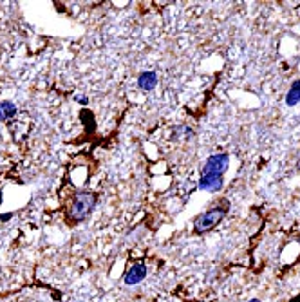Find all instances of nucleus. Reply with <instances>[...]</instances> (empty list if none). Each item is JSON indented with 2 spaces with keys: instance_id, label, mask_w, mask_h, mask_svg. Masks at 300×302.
Returning a JSON list of instances; mask_svg holds the SVG:
<instances>
[{
  "instance_id": "obj_9",
  "label": "nucleus",
  "mask_w": 300,
  "mask_h": 302,
  "mask_svg": "<svg viewBox=\"0 0 300 302\" xmlns=\"http://www.w3.org/2000/svg\"><path fill=\"white\" fill-rule=\"evenodd\" d=\"M11 217H13V213H11V212L2 213V215H0V223H6V221H9Z\"/></svg>"
},
{
  "instance_id": "obj_12",
  "label": "nucleus",
  "mask_w": 300,
  "mask_h": 302,
  "mask_svg": "<svg viewBox=\"0 0 300 302\" xmlns=\"http://www.w3.org/2000/svg\"><path fill=\"white\" fill-rule=\"evenodd\" d=\"M248 302H261L259 299H251V301H248Z\"/></svg>"
},
{
  "instance_id": "obj_13",
  "label": "nucleus",
  "mask_w": 300,
  "mask_h": 302,
  "mask_svg": "<svg viewBox=\"0 0 300 302\" xmlns=\"http://www.w3.org/2000/svg\"><path fill=\"white\" fill-rule=\"evenodd\" d=\"M297 170H299V172H300V161H299V163H297Z\"/></svg>"
},
{
  "instance_id": "obj_4",
  "label": "nucleus",
  "mask_w": 300,
  "mask_h": 302,
  "mask_svg": "<svg viewBox=\"0 0 300 302\" xmlns=\"http://www.w3.org/2000/svg\"><path fill=\"white\" fill-rule=\"evenodd\" d=\"M145 277H147V266L143 263H134L125 273V284H128V286L140 284Z\"/></svg>"
},
{
  "instance_id": "obj_8",
  "label": "nucleus",
  "mask_w": 300,
  "mask_h": 302,
  "mask_svg": "<svg viewBox=\"0 0 300 302\" xmlns=\"http://www.w3.org/2000/svg\"><path fill=\"white\" fill-rule=\"evenodd\" d=\"M299 102H300V80H297V82H293L291 89H289V92H287L286 103L291 107V105H297Z\"/></svg>"
},
{
  "instance_id": "obj_7",
  "label": "nucleus",
  "mask_w": 300,
  "mask_h": 302,
  "mask_svg": "<svg viewBox=\"0 0 300 302\" xmlns=\"http://www.w3.org/2000/svg\"><path fill=\"white\" fill-rule=\"evenodd\" d=\"M17 114V107L11 102H0V122H7Z\"/></svg>"
},
{
  "instance_id": "obj_2",
  "label": "nucleus",
  "mask_w": 300,
  "mask_h": 302,
  "mask_svg": "<svg viewBox=\"0 0 300 302\" xmlns=\"http://www.w3.org/2000/svg\"><path fill=\"white\" fill-rule=\"evenodd\" d=\"M224 215H226V208L213 206L210 210H206L205 213H201L199 217H195V221H194V230H195V233H205V231L215 228L224 219Z\"/></svg>"
},
{
  "instance_id": "obj_6",
  "label": "nucleus",
  "mask_w": 300,
  "mask_h": 302,
  "mask_svg": "<svg viewBox=\"0 0 300 302\" xmlns=\"http://www.w3.org/2000/svg\"><path fill=\"white\" fill-rule=\"evenodd\" d=\"M156 85H158V76H156V72H152V71L143 72V74H140V78H138V87H140L141 90H152Z\"/></svg>"
},
{
  "instance_id": "obj_3",
  "label": "nucleus",
  "mask_w": 300,
  "mask_h": 302,
  "mask_svg": "<svg viewBox=\"0 0 300 302\" xmlns=\"http://www.w3.org/2000/svg\"><path fill=\"white\" fill-rule=\"evenodd\" d=\"M228 163H230L228 154L210 156L203 167V176H223L228 170Z\"/></svg>"
},
{
  "instance_id": "obj_14",
  "label": "nucleus",
  "mask_w": 300,
  "mask_h": 302,
  "mask_svg": "<svg viewBox=\"0 0 300 302\" xmlns=\"http://www.w3.org/2000/svg\"><path fill=\"white\" fill-rule=\"evenodd\" d=\"M0 203H2V192H0Z\"/></svg>"
},
{
  "instance_id": "obj_11",
  "label": "nucleus",
  "mask_w": 300,
  "mask_h": 302,
  "mask_svg": "<svg viewBox=\"0 0 300 302\" xmlns=\"http://www.w3.org/2000/svg\"><path fill=\"white\" fill-rule=\"evenodd\" d=\"M291 302H300V295H299V297H295V299H293V301H291Z\"/></svg>"
},
{
  "instance_id": "obj_1",
  "label": "nucleus",
  "mask_w": 300,
  "mask_h": 302,
  "mask_svg": "<svg viewBox=\"0 0 300 302\" xmlns=\"http://www.w3.org/2000/svg\"><path fill=\"white\" fill-rule=\"evenodd\" d=\"M96 205V194L89 192V190H82L74 195V199L69 206V217L72 221H83L92 210Z\"/></svg>"
},
{
  "instance_id": "obj_5",
  "label": "nucleus",
  "mask_w": 300,
  "mask_h": 302,
  "mask_svg": "<svg viewBox=\"0 0 300 302\" xmlns=\"http://www.w3.org/2000/svg\"><path fill=\"white\" fill-rule=\"evenodd\" d=\"M223 185V176H201V179H199V188L205 192H219Z\"/></svg>"
},
{
  "instance_id": "obj_10",
  "label": "nucleus",
  "mask_w": 300,
  "mask_h": 302,
  "mask_svg": "<svg viewBox=\"0 0 300 302\" xmlns=\"http://www.w3.org/2000/svg\"><path fill=\"white\" fill-rule=\"evenodd\" d=\"M76 102L83 103V105H87V103H89V100H87L85 96H76Z\"/></svg>"
}]
</instances>
